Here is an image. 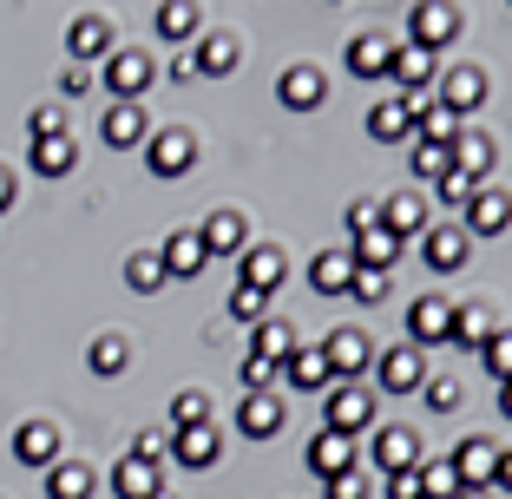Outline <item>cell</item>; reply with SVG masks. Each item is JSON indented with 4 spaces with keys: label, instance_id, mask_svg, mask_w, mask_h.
<instances>
[{
    "label": "cell",
    "instance_id": "1",
    "mask_svg": "<svg viewBox=\"0 0 512 499\" xmlns=\"http://www.w3.org/2000/svg\"><path fill=\"white\" fill-rule=\"evenodd\" d=\"M322 427L329 434H375V388H362V381H335L329 394H322Z\"/></svg>",
    "mask_w": 512,
    "mask_h": 499
},
{
    "label": "cell",
    "instance_id": "2",
    "mask_svg": "<svg viewBox=\"0 0 512 499\" xmlns=\"http://www.w3.org/2000/svg\"><path fill=\"white\" fill-rule=\"evenodd\" d=\"M99 79H106L112 99H138V106H145V86L158 79V60H151L145 46H112L106 66H99Z\"/></svg>",
    "mask_w": 512,
    "mask_h": 499
},
{
    "label": "cell",
    "instance_id": "3",
    "mask_svg": "<svg viewBox=\"0 0 512 499\" xmlns=\"http://www.w3.org/2000/svg\"><path fill=\"white\" fill-rule=\"evenodd\" d=\"M197 165V138H191V125H165V132H151L145 138V171L151 178H184V171Z\"/></svg>",
    "mask_w": 512,
    "mask_h": 499
},
{
    "label": "cell",
    "instance_id": "4",
    "mask_svg": "<svg viewBox=\"0 0 512 499\" xmlns=\"http://www.w3.org/2000/svg\"><path fill=\"white\" fill-rule=\"evenodd\" d=\"M480 99H486V73H480V66H467V60L440 66V79H434V106H447L453 119L467 125V112H480Z\"/></svg>",
    "mask_w": 512,
    "mask_h": 499
},
{
    "label": "cell",
    "instance_id": "5",
    "mask_svg": "<svg viewBox=\"0 0 512 499\" xmlns=\"http://www.w3.org/2000/svg\"><path fill=\"white\" fill-rule=\"evenodd\" d=\"M460 7H440V0H427V7H414L407 14V46H421V53H447L453 40H460Z\"/></svg>",
    "mask_w": 512,
    "mask_h": 499
},
{
    "label": "cell",
    "instance_id": "6",
    "mask_svg": "<svg viewBox=\"0 0 512 499\" xmlns=\"http://www.w3.org/2000/svg\"><path fill=\"white\" fill-rule=\"evenodd\" d=\"M421 381H427V355H421V348L394 342V348L375 355V388L381 394H421Z\"/></svg>",
    "mask_w": 512,
    "mask_h": 499
},
{
    "label": "cell",
    "instance_id": "7",
    "mask_svg": "<svg viewBox=\"0 0 512 499\" xmlns=\"http://www.w3.org/2000/svg\"><path fill=\"white\" fill-rule=\"evenodd\" d=\"M322 362H329L335 381H355L375 368V348H368V335L355 329V322H342V329H329V342H322Z\"/></svg>",
    "mask_w": 512,
    "mask_h": 499
},
{
    "label": "cell",
    "instance_id": "8",
    "mask_svg": "<svg viewBox=\"0 0 512 499\" xmlns=\"http://www.w3.org/2000/svg\"><path fill=\"white\" fill-rule=\"evenodd\" d=\"M434 342H453V303L447 296H414L407 303V348H434Z\"/></svg>",
    "mask_w": 512,
    "mask_h": 499
},
{
    "label": "cell",
    "instance_id": "9",
    "mask_svg": "<svg viewBox=\"0 0 512 499\" xmlns=\"http://www.w3.org/2000/svg\"><path fill=\"white\" fill-rule=\"evenodd\" d=\"M99 138H106L112 152H145V138H151V112L138 106V99H112V112L99 119Z\"/></svg>",
    "mask_w": 512,
    "mask_h": 499
},
{
    "label": "cell",
    "instance_id": "10",
    "mask_svg": "<svg viewBox=\"0 0 512 499\" xmlns=\"http://www.w3.org/2000/svg\"><path fill=\"white\" fill-rule=\"evenodd\" d=\"M453 224L467 230V237H506V230H512V197L493 191V184H480V191H473V204L453 217Z\"/></svg>",
    "mask_w": 512,
    "mask_h": 499
},
{
    "label": "cell",
    "instance_id": "11",
    "mask_svg": "<svg viewBox=\"0 0 512 499\" xmlns=\"http://www.w3.org/2000/svg\"><path fill=\"white\" fill-rule=\"evenodd\" d=\"M388 79H394V92H407V99H427V86H434V79H440V60H434V53H421V46L394 40Z\"/></svg>",
    "mask_w": 512,
    "mask_h": 499
},
{
    "label": "cell",
    "instance_id": "12",
    "mask_svg": "<svg viewBox=\"0 0 512 499\" xmlns=\"http://www.w3.org/2000/svg\"><path fill=\"white\" fill-rule=\"evenodd\" d=\"M421 257H427V270H460V263L473 257V237L460 224H453V217H440V224H427V237H421Z\"/></svg>",
    "mask_w": 512,
    "mask_h": 499
},
{
    "label": "cell",
    "instance_id": "13",
    "mask_svg": "<svg viewBox=\"0 0 512 499\" xmlns=\"http://www.w3.org/2000/svg\"><path fill=\"white\" fill-rule=\"evenodd\" d=\"M381 230H388L394 243H421V237H427V197H421V191L381 197Z\"/></svg>",
    "mask_w": 512,
    "mask_h": 499
},
{
    "label": "cell",
    "instance_id": "14",
    "mask_svg": "<svg viewBox=\"0 0 512 499\" xmlns=\"http://www.w3.org/2000/svg\"><path fill=\"white\" fill-rule=\"evenodd\" d=\"M368 138H375V145H401V138H414V99H407V92L375 99V106H368Z\"/></svg>",
    "mask_w": 512,
    "mask_h": 499
},
{
    "label": "cell",
    "instance_id": "15",
    "mask_svg": "<svg viewBox=\"0 0 512 499\" xmlns=\"http://www.w3.org/2000/svg\"><path fill=\"white\" fill-rule=\"evenodd\" d=\"M375 467H381V480L388 473H414L421 467V434L414 427H375Z\"/></svg>",
    "mask_w": 512,
    "mask_h": 499
},
{
    "label": "cell",
    "instance_id": "16",
    "mask_svg": "<svg viewBox=\"0 0 512 499\" xmlns=\"http://www.w3.org/2000/svg\"><path fill=\"white\" fill-rule=\"evenodd\" d=\"M322 92H329V79H322L309 60H296V66H283V73H276V99H283L289 112H316Z\"/></svg>",
    "mask_w": 512,
    "mask_h": 499
},
{
    "label": "cell",
    "instance_id": "17",
    "mask_svg": "<svg viewBox=\"0 0 512 499\" xmlns=\"http://www.w3.org/2000/svg\"><path fill=\"white\" fill-rule=\"evenodd\" d=\"M66 53H73V66L106 60V53H112V20L106 14H73V20H66Z\"/></svg>",
    "mask_w": 512,
    "mask_h": 499
},
{
    "label": "cell",
    "instance_id": "18",
    "mask_svg": "<svg viewBox=\"0 0 512 499\" xmlns=\"http://www.w3.org/2000/svg\"><path fill=\"white\" fill-rule=\"evenodd\" d=\"M158 263H165V276H178V283H191V276H204V263H211V250H204V237H197V230H171V237L158 243Z\"/></svg>",
    "mask_w": 512,
    "mask_h": 499
},
{
    "label": "cell",
    "instance_id": "19",
    "mask_svg": "<svg viewBox=\"0 0 512 499\" xmlns=\"http://www.w3.org/2000/svg\"><path fill=\"white\" fill-rule=\"evenodd\" d=\"M14 460L33 467V473H46L53 460H60V427L53 421H20L14 427Z\"/></svg>",
    "mask_w": 512,
    "mask_h": 499
},
{
    "label": "cell",
    "instance_id": "20",
    "mask_svg": "<svg viewBox=\"0 0 512 499\" xmlns=\"http://www.w3.org/2000/svg\"><path fill=\"white\" fill-rule=\"evenodd\" d=\"M283 276H289V257H283V250H270V243H250V250L237 257V283L263 289V296H276Z\"/></svg>",
    "mask_w": 512,
    "mask_h": 499
},
{
    "label": "cell",
    "instance_id": "21",
    "mask_svg": "<svg viewBox=\"0 0 512 499\" xmlns=\"http://www.w3.org/2000/svg\"><path fill=\"white\" fill-rule=\"evenodd\" d=\"M197 237H204L211 257H243V250H250V217H243V211H211Z\"/></svg>",
    "mask_w": 512,
    "mask_h": 499
},
{
    "label": "cell",
    "instance_id": "22",
    "mask_svg": "<svg viewBox=\"0 0 512 499\" xmlns=\"http://www.w3.org/2000/svg\"><path fill=\"white\" fill-rule=\"evenodd\" d=\"M355 467H362V454H355L348 434H329V427H322V434L309 440V473H316V480H335V473H355Z\"/></svg>",
    "mask_w": 512,
    "mask_h": 499
},
{
    "label": "cell",
    "instance_id": "23",
    "mask_svg": "<svg viewBox=\"0 0 512 499\" xmlns=\"http://www.w3.org/2000/svg\"><path fill=\"white\" fill-rule=\"evenodd\" d=\"M276 381H283V388H296V394H329L335 388L329 362H322V348H296V355L276 368Z\"/></svg>",
    "mask_w": 512,
    "mask_h": 499
},
{
    "label": "cell",
    "instance_id": "24",
    "mask_svg": "<svg viewBox=\"0 0 512 499\" xmlns=\"http://www.w3.org/2000/svg\"><path fill=\"white\" fill-rule=\"evenodd\" d=\"M217 454H224V434H217V427H178V434H171V460L191 467V473L217 467Z\"/></svg>",
    "mask_w": 512,
    "mask_h": 499
},
{
    "label": "cell",
    "instance_id": "25",
    "mask_svg": "<svg viewBox=\"0 0 512 499\" xmlns=\"http://www.w3.org/2000/svg\"><path fill=\"white\" fill-rule=\"evenodd\" d=\"M447 460H453V473H460V486H480V493H486V486H493V467H499V447L473 434V440H460Z\"/></svg>",
    "mask_w": 512,
    "mask_h": 499
},
{
    "label": "cell",
    "instance_id": "26",
    "mask_svg": "<svg viewBox=\"0 0 512 499\" xmlns=\"http://www.w3.org/2000/svg\"><path fill=\"white\" fill-rule=\"evenodd\" d=\"M237 427L250 440H276L283 434V394H243L237 401Z\"/></svg>",
    "mask_w": 512,
    "mask_h": 499
},
{
    "label": "cell",
    "instance_id": "27",
    "mask_svg": "<svg viewBox=\"0 0 512 499\" xmlns=\"http://www.w3.org/2000/svg\"><path fill=\"white\" fill-rule=\"evenodd\" d=\"M99 493V473L86 467V460H53V467H46V499H92Z\"/></svg>",
    "mask_w": 512,
    "mask_h": 499
},
{
    "label": "cell",
    "instance_id": "28",
    "mask_svg": "<svg viewBox=\"0 0 512 499\" xmlns=\"http://www.w3.org/2000/svg\"><path fill=\"white\" fill-rule=\"evenodd\" d=\"M388 60H394L388 33H355V40H348V73L355 79H388Z\"/></svg>",
    "mask_w": 512,
    "mask_h": 499
},
{
    "label": "cell",
    "instance_id": "29",
    "mask_svg": "<svg viewBox=\"0 0 512 499\" xmlns=\"http://www.w3.org/2000/svg\"><path fill=\"white\" fill-rule=\"evenodd\" d=\"M401 250H407V243H394L388 237V230H362V237H355V243H348V263H355V270H388L394 276V263H401Z\"/></svg>",
    "mask_w": 512,
    "mask_h": 499
},
{
    "label": "cell",
    "instance_id": "30",
    "mask_svg": "<svg viewBox=\"0 0 512 499\" xmlns=\"http://www.w3.org/2000/svg\"><path fill=\"white\" fill-rule=\"evenodd\" d=\"M499 145L486 132H473V125H460V138H453V171H467L473 184H486V171H493Z\"/></svg>",
    "mask_w": 512,
    "mask_h": 499
},
{
    "label": "cell",
    "instance_id": "31",
    "mask_svg": "<svg viewBox=\"0 0 512 499\" xmlns=\"http://www.w3.org/2000/svg\"><path fill=\"white\" fill-rule=\"evenodd\" d=\"M499 329H506V322H499L486 303H460V309H453V342H460V348H473V355H480V348L493 342Z\"/></svg>",
    "mask_w": 512,
    "mask_h": 499
},
{
    "label": "cell",
    "instance_id": "32",
    "mask_svg": "<svg viewBox=\"0 0 512 499\" xmlns=\"http://www.w3.org/2000/svg\"><path fill=\"white\" fill-rule=\"evenodd\" d=\"M191 73L230 79V73H237V40H230V33H204V40L191 46Z\"/></svg>",
    "mask_w": 512,
    "mask_h": 499
},
{
    "label": "cell",
    "instance_id": "33",
    "mask_svg": "<svg viewBox=\"0 0 512 499\" xmlns=\"http://www.w3.org/2000/svg\"><path fill=\"white\" fill-rule=\"evenodd\" d=\"M158 40L197 46V40H204V7H191V0H165V7H158Z\"/></svg>",
    "mask_w": 512,
    "mask_h": 499
},
{
    "label": "cell",
    "instance_id": "34",
    "mask_svg": "<svg viewBox=\"0 0 512 499\" xmlns=\"http://www.w3.org/2000/svg\"><path fill=\"white\" fill-rule=\"evenodd\" d=\"M348 276H355L348 250H316V257H309V289H316V296H348Z\"/></svg>",
    "mask_w": 512,
    "mask_h": 499
},
{
    "label": "cell",
    "instance_id": "35",
    "mask_svg": "<svg viewBox=\"0 0 512 499\" xmlns=\"http://www.w3.org/2000/svg\"><path fill=\"white\" fill-rule=\"evenodd\" d=\"M106 480H112V493H119V499H151L158 486H165V480H158V467H145V460H132V454H125Z\"/></svg>",
    "mask_w": 512,
    "mask_h": 499
},
{
    "label": "cell",
    "instance_id": "36",
    "mask_svg": "<svg viewBox=\"0 0 512 499\" xmlns=\"http://www.w3.org/2000/svg\"><path fill=\"white\" fill-rule=\"evenodd\" d=\"M414 138H427V145H453V138H460V119H453L447 106H434V99H414Z\"/></svg>",
    "mask_w": 512,
    "mask_h": 499
},
{
    "label": "cell",
    "instance_id": "37",
    "mask_svg": "<svg viewBox=\"0 0 512 499\" xmlns=\"http://www.w3.org/2000/svg\"><path fill=\"white\" fill-rule=\"evenodd\" d=\"M296 329H289V322H276V316H263V322H256V348H250V355H263V362H276V368H283L289 362V355H296Z\"/></svg>",
    "mask_w": 512,
    "mask_h": 499
},
{
    "label": "cell",
    "instance_id": "38",
    "mask_svg": "<svg viewBox=\"0 0 512 499\" xmlns=\"http://www.w3.org/2000/svg\"><path fill=\"white\" fill-rule=\"evenodd\" d=\"M165 283L171 276H165V263H158V250H132V257H125V289H132V296H158Z\"/></svg>",
    "mask_w": 512,
    "mask_h": 499
},
{
    "label": "cell",
    "instance_id": "39",
    "mask_svg": "<svg viewBox=\"0 0 512 499\" xmlns=\"http://www.w3.org/2000/svg\"><path fill=\"white\" fill-rule=\"evenodd\" d=\"M125 362H132V342H125V335H99V342L86 348V368H92L99 381L125 375Z\"/></svg>",
    "mask_w": 512,
    "mask_h": 499
},
{
    "label": "cell",
    "instance_id": "40",
    "mask_svg": "<svg viewBox=\"0 0 512 499\" xmlns=\"http://www.w3.org/2000/svg\"><path fill=\"white\" fill-rule=\"evenodd\" d=\"M73 165H79L73 138H33V171H40V178H66Z\"/></svg>",
    "mask_w": 512,
    "mask_h": 499
},
{
    "label": "cell",
    "instance_id": "41",
    "mask_svg": "<svg viewBox=\"0 0 512 499\" xmlns=\"http://www.w3.org/2000/svg\"><path fill=\"white\" fill-rule=\"evenodd\" d=\"M178 427H211V394L204 388H178L171 394V434Z\"/></svg>",
    "mask_w": 512,
    "mask_h": 499
},
{
    "label": "cell",
    "instance_id": "42",
    "mask_svg": "<svg viewBox=\"0 0 512 499\" xmlns=\"http://www.w3.org/2000/svg\"><path fill=\"white\" fill-rule=\"evenodd\" d=\"M414 480H421V499H453V493H460V473H453L447 454H440V460H421V467H414Z\"/></svg>",
    "mask_w": 512,
    "mask_h": 499
},
{
    "label": "cell",
    "instance_id": "43",
    "mask_svg": "<svg viewBox=\"0 0 512 499\" xmlns=\"http://www.w3.org/2000/svg\"><path fill=\"white\" fill-rule=\"evenodd\" d=\"M407 171L434 184L440 171H453V145H427V138H414V152H407Z\"/></svg>",
    "mask_w": 512,
    "mask_h": 499
},
{
    "label": "cell",
    "instance_id": "44",
    "mask_svg": "<svg viewBox=\"0 0 512 499\" xmlns=\"http://www.w3.org/2000/svg\"><path fill=\"white\" fill-rule=\"evenodd\" d=\"M230 322H243V329H256V322H263V316H270V296H263V289H250V283H237V289H230Z\"/></svg>",
    "mask_w": 512,
    "mask_h": 499
},
{
    "label": "cell",
    "instance_id": "45",
    "mask_svg": "<svg viewBox=\"0 0 512 499\" xmlns=\"http://www.w3.org/2000/svg\"><path fill=\"white\" fill-rule=\"evenodd\" d=\"M421 394H427V408H434V414H460V408H467V388H460L453 375H427Z\"/></svg>",
    "mask_w": 512,
    "mask_h": 499
},
{
    "label": "cell",
    "instance_id": "46",
    "mask_svg": "<svg viewBox=\"0 0 512 499\" xmlns=\"http://www.w3.org/2000/svg\"><path fill=\"white\" fill-rule=\"evenodd\" d=\"M473 191H480V184H473L467 171H440V178H434V197H440V204H447L453 217H460V211H467V204H473Z\"/></svg>",
    "mask_w": 512,
    "mask_h": 499
},
{
    "label": "cell",
    "instance_id": "47",
    "mask_svg": "<svg viewBox=\"0 0 512 499\" xmlns=\"http://www.w3.org/2000/svg\"><path fill=\"white\" fill-rule=\"evenodd\" d=\"M388 289H394V276H388V270H355V276H348V296H355L362 309L388 303Z\"/></svg>",
    "mask_w": 512,
    "mask_h": 499
},
{
    "label": "cell",
    "instance_id": "48",
    "mask_svg": "<svg viewBox=\"0 0 512 499\" xmlns=\"http://www.w3.org/2000/svg\"><path fill=\"white\" fill-rule=\"evenodd\" d=\"M27 138H66V106L60 99H46V106L27 112Z\"/></svg>",
    "mask_w": 512,
    "mask_h": 499
},
{
    "label": "cell",
    "instance_id": "49",
    "mask_svg": "<svg viewBox=\"0 0 512 499\" xmlns=\"http://www.w3.org/2000/svg\"><path fill=\"white\" fill-rule=\"evenodd\" d=\"M480 362H486V375H493V381H512V329H499L493 342L480 348Z\"/></svg>",
    "mask_w": 512,
    "mask_h": 499
},
{
    "label": "cell",
    "instance_id": "50",
    "mask_svg": "<svg viewBox=\"0 0 512 499\" xmlns=\"http://www.w3.org/2000/svg\"><path fill=\"white\" fill-rule=\"evenodd\" d=\"M342 224H348V237H362V230H375L381 224V197H355L342 211Z\"/></svg>",
    "mask_w": 512,
    "mask_h": 499
},
{
    "label": "cell",
    "instance_id": "51",
    "mask_svg": "<svg viewBox=\"0 0 512 499\" xmlns=\"http://www.w3.org/2000/svg\"><path fill=\"white\" fill-rule=\"evenodd\" d=\"M322 499H368L362 467H355V473H335V480H322Z\"/></svg>",
    "mask_w": 512,
    "mask_h": 499
},
{
    "label": "cell",
    "instance_id": "52",
    "mask_svg": "<svg viewBox=\"0 0 512 499\" xmlns=\"http://www.w3.org/2000/svg\"><path fill=\"white\" fill-rule=\"evenodd\" d=\"M165 454H171V440L158 434V427H145V434L132 440V460H145V467H158V460H165Z\"/></svg>",
    "mask_w": 512,
    "mask_h": 499
},
{
    "label": "cell",
    "instance_id": "53",
    "mask_svg": "<svg viewBox=\"0 0 512 499\" xmlns=\"http://www.w3.org/2000/svg\"><path fill=\"white\" fill-rule=\"evenodd\" d=\"M92 86H99V73H92V66H66V73H60V92H66V99H86Z\"/></svg>",
    "mask_w": 512,
    "mask_h": 499
},
{
    "label": "cell",
    "instance_id": "54",
    "mask_svg": "<svg viewBox=\"0 0 512 499\" xmlns=\"http://www.w3.org/2000/svg\"><path fill=\"white\" fill-rule=\"evenodd\" d=\"M381 499H421V480H414V473H388V480H381Z\"/></svg>",
    "mask_w": 512,
    "mask_h": 499
},
{
    "label": "cell",
    "instance_id": "55",
    "mask_svg": "<svg viewBox=\"0 0 512 499\" xmlns=\"http://www.w3.org/2000/svg\"><path fill=\"white\" fill-rule=\"evenodd\" d=\"M486 493H512V447H499V467H493V486Z\"/></svg>",
    "mask_w": 512,
    "mask_h": 499
},
{
    "label": "cell",
    "instance_id": "56",
    "mask_svg": "<svg viewBox=\"0 0 512 499\" xmlns=\"http://www.w3.org/2000/svg\"><path fill=\"white\" fill-rule=\"evenodd\" d=\"M7 204H14V171L0 165V217H7Z\"/></svg>",
    "mask_w": 512,
    "mask_h": 499
},
{
    "label": "cell",
    "instance_id": "57",
    "mask_svg": "<svg viewBox=\"0 0 512 499\" xmlns=\"http://www.w3.org/2000/svg\"><path fill=\"white\" fill-rule=\"evenodd\" d=\"M499 414L512 421V381H499Z\"/></svg>",
    "mask_w": 512,
    "mask_h": 499
},
{
    "label": "cell",
    "instance_id": "58",
    "mask_svg": "<svg viewBox=\"0 0 512 499\" xmlns=\"http://www.w3.org/2000/svg\"><path fill=\"white\" fill-rule=\"evenodd\" d=\"M453 499H493V493H480V486H460V493H453Z\"/></svg>",
    "mask_w": 512,
    "mask_h": 499
},
{
    "label": "cell",
    "instance_id": "59",
    "mask_svg": "<svg viewBox=\"0 0 512 499\" xmlns=\"http://www.w3.org/2000/svg\"><path fill=\"white\" fill-rule=\"evenodd\" d=\"M151 499H171V486H158V493H151Z\"/></svg>",
    "mask_w": 512,
    "mask_h": 499
}]
</instances>
